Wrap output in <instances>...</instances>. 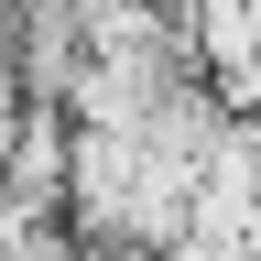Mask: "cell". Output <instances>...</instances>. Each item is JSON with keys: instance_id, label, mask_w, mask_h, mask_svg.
Instances as JSON below:
<instances>
[{"instance_id": "2", "label": "cell", "mask_w": 261, "mask_h": 261, "mask_svg": "<svg viewBox=\"0 0 261 261\" xmlns=\"http://www.w3.org/2000/svg\"><path fill=\"white\" fill-rule=\"evenodd\" d=\"M163 261H250V250H228V240H174Z\"/></svg>"}, {"instance_id": "1", "label": "cell", "mask_w": 261, "mask_h": 261, "mask_svg": "<svg viewBox=\"0 0 261 261\" xmlns=\"http://www.w3.org/2000/svg\"><path fill=\"white\" fill-rule=\"evenodd\" d=\"M65 109H22L11 120V142H0V207H22V218H55V196H65Z\"/></svg>"}]
</instances>
